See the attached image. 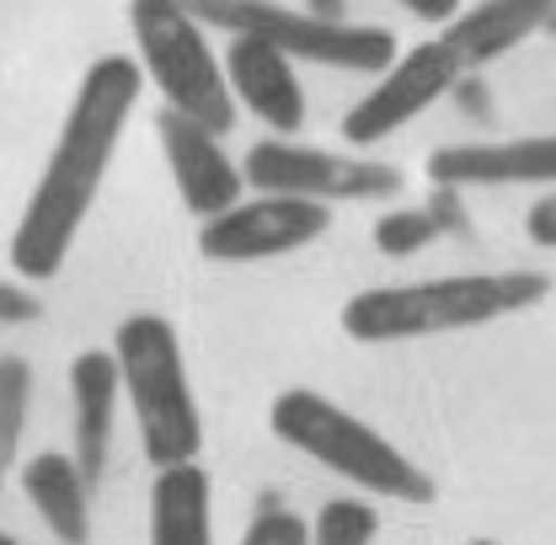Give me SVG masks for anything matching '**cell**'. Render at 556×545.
Listing matches in <instances>:
<instances>
[{
	"mask_svg": "<svg viewBox=\"0 0 556 545\" xmlns=\"http://www.w3.org/2000/svg\"><path fill=\"white\" fill-rule=\"evenodd\" d=\"M139 91H144V75L124 54H102L86 65L75 97H70L65 124H60V139H54V150L22 204V219L11 230V268L27 283H49L65 272L70 246L97 204L108 166L124 144V129L135 118Z\"/></svg>",
	"mask_w": 556,
	"mask_h": 545,
	"instance_id": "1",
	"label": "cell"
},
{
	"mask_svg": "<svg viewBox=\"0 0 556 545\" xmlns=\"http://www.w3.org/2000/svg\"><path fill=\"white\" fill-rule=\"evenodd\" d=\"M552 294V278L535 268L444 272L417 283H375L343 305V332L353 342H422L450 332H477L492 321L525 316Z\"/></svg>",
	"mask_w": 556,
	"mask_h": 545,
	"instance_id": "2",
	"label": "cell"
},
{
	"mask_svg": "<svg viewBox=\"0 0 556 545\" xmlns=\"http://www.w3.org/2000/svg\"><path fill=\"white\" fill-rule=\"evenodd\" d=\"M268 428L278 444H289L294 455L316 460L321 471L343 477L348 486L386 497V503H407V508H428L439 497L433 477L417 466L407 449H396L380 428H369L364 417H353L321 391H278L268 407Z\"/></svg>",
	"mask_w": 556,
	"mask_h": 545,
	"instance_id": "3",
	"label": "cell"
},
{
	"mask_svg": "<svg viewBox=\"0 0 556 545\" xmlns=\"http://www.w3.org/2000/svg\"><path fill=\"white\" fill-rule=\"evenodd\" d=\"M113 364H118V391L129 396L139 428V449L155 471L193 466L204 449V411L188 380L182 338L166 316L135 310L113 332Z\"/></svg>",
	"mask_w": 556,
	"mask_h": 545,
	"instance_id": "4",
	"label": "cell"
},
{
	"mask_svg": "<svg viewBox=\"0 0 556 545\" xmlns=\"http://www.w3.org/2000/svg\"><path fill=\"white\" fill-rule=\"evenodd\" d=\"M182 11L199 27H219L230 38H257L278 49L294 65H327L348 75H380L402 54L396 33L386 27H364L343 16H316L283 0H182Z\"/></svg>",
	"mask_w": 556,
	"mask_h": 545,
	"instance_id": "5",
	"label": "cell"
},
{
	"mask_svg": "<svg viewBox=\"0 0 556 545\" xmlns=\"http://www.w3.org/2000/svg\"><path fill=\"white\" fill-rule=\"evenodd\" d=\"M129 27L139 49L135 65L166 97V113H182L219 139L230 135L236 102H230L225 69H219V54L208 49V33L182 11V0H129Z\"/></svg>",
	"mask_w": 556,
	"mask_h": 545,
	"instance_id": "6",
	"label": "cell"
},
{
	"mask_svg": "<svg viewBox=\"0 0 556 545\" xmlns=\"http://www.w3.org/2000/svg\"><path fill=\"white\" fill-rule=\"evenodd\" d=\"M241 182L252 193L274 199H305V204H386L407 188V177L391 161L348 155V150H316L294 139H257L241 161Z\"/></svg>",
	"mask_w": 556,
	"mask_h": 545,
	"instance_id": "7",
	"label": "cell"
},
{
	"mask_svg": "<svg viewBox=\"0 0 556 545\" xmlns=\"http://www.w3.org/2000/svg\"><path fill=\"white\" fill-rule=\"evenodd\" d=\"M460 80H466V69L455 65V54L439 38H428L407 54H396L391 69H380V80L348 107L343 139L353 150H369V144L391 139L396 129H407L413 118H422L433 102H444Z\"/></svg>",
	"mask_w": 556,
	"mask_h": 545,
	"instance_id": "8",
	"label": "cell"
},
{
	"mask_svg": "<svg viewBox=\"0 0 556 545\" xmlns=\"http://www.w3.org/2000/svg\"><path fill=\"white\" fill-rule=\"evenodd\" d=\"M327 230H332V208L327 204L252 193L236 208H225V214L199 225V252L208 263H274V257H289V252H305Z\"/></svg>",
	"mask_w": 556,
	"mask_h": 545,
	"instance_id": "9",
	"label": "cell"
},
{
	"mask_svg": "<svg viewBox=\"0 0 556 545\" xmlns=\"http://www.w3.org/2000/svg\"><path fill=\"white\" fill-rule=\"evenodd\" d=\"M428 177L439 188H556V135L439 144Z\"/></svg>",
	"mask_w": 556,
	"mask_h": 545,
	"instance_id": "10",
	"label": "cell"
},
{
	"mask_svg": "<svg viewBox=\"0 0 556 545\" xmlns=\"http://www.w3.org/2000/svg\"><path fill=\"white\" fill-rule=\"evenodd\" d=\"M155 139H161V150H166L177 199H182V208H188L193 219H214V214L241 204V188H247V182H241V166L230 161V150L219 144V135H208L193 118L161 107Z\"/></svg>",
	"mask_w": 556,
	"mask_h": 545,
	"instance_id": "11",
	"label": "cell"
},
{
	"mask_svg": "<svg viewBox=\"0 0 556 545\" xmlns=\"http://www.w3.org/2000/svg\"><path fill=\"white\" fill-rule=\"evenodd\" d=\"M219 69H225L230 102L247 107L257 124H268L274 139H294L305 129V86L294 75V60H283L257 38H230Z\"/></svg>",
	"mask_w": 556,
	"mask_h": 545,
	"instance_id": "12",
	"label": "cell"
},
{
	"mask_svg": "<svg viewBox=\"0 0 556 545\" xmlns=\"http://www.w3.org/2000/svg\"><path fill=\"white\" fill-rule=\"evenodd\" d=\"M118 364L108 347H86L70 364V439H75V466L86 486H97L113 455V428H118Z\"/></svg>",
	"mask_w": 556,
	"mask_h": 545,
	"instance_id": "13",
	"label": "cell"
},
{
	"mask_svg": "<svg viewBox=\"0 0 556 545\" xmlns=\"http://www.w3.org/2000/svg\"><path fill=\"white\" fill-rule=\"evenodd\" d=\"M552 11L556 0H477V5H460L444 22L439 43L455 54V65L471 75V69L497 65L503 54H514L535 33H546Z\"/></svg>",
	"mask_w": 556,
	"mask_h": 545,
	"instance_id": "14",
	"label": "cell"
},
{
	"mask_svg": "<svg viewBox=\"0 0 556 545\" xmlns=\"http://www.w3.org/2000/svg\"><path fill=\"white\" fill-rule=\"evenodd\" d=\"M22 497L60 545H91V486L65 449H43L22 466Z\"/></svg>",
	"mask_w": 556,
	"mask_h": 545,
	"instance_id": "15",
	"label": "cell"
},
{
	"mask_svg": "<svg viewBox=\"0 0 556 545\" xmlns=\"http://www.w3.org/2000/svg\"><path fill=\"white\" fill-rule=\"evenodd\" d=\"M150 545H214V481L199 460L155 471V481H150Z\"/></svg>",
	"mask_w": 556,
	"mask_h": 545,
	"instance_id": "16",
	"label": "cell"
},
{
	"mask_svg": "<svg viewBox=\"0 0 556 545\" xmlns=\"http://www.w3.org/2000/svg\"><path fill=\"white\" fill-rule=\"evenodd\" d=\"M27 411H33V364L22 353H5L0 358V466L16 460Z\"/></svg>",
	"mask_w": 556,
	"mask_h": 545,
	"instance_id": "17",
	"label": "cell"
},
{
	"mask_svg": "<svg viewBox=\"0 0 556 545\" xmlns=\"http://www.w3.org/2000/svg\"><path fill=\"white\" fill-rule=\"evenodd\" d=\"M380 514L364 497H327L311 519V545H375Z\"/></svg>",
	"mask_w": 556,
	"mask_h": 545,
	"instance_id": "18",
	"label": "cell"
},
{
	"mask_svg": "<svg viewBox=\"0 0 556 545\" xmlns=\"http://www.w3.org/2000/svg\"><path fill=\"white\" fill-rule=\"evenodd\" d=\"M433 236H439V219H433L428 208H386V214L375 219V246H380L386 257H413Z\"/></svg>",
	"mask_w": 556,
	"mask_h": 545,
	"instance_id": "19",
	"label": "cell"
},
{
	"mask_svg": "<svg viewBox=\"0 0 556 545\" xmlns=\"http://www.w3.org/2000/svg\"><path fill=\"white\" fill-rule=\"evenodd\" d=\"M241 545H311V524L300 514H289V508H263L247 524Z\"/></svg>",
	"mask_w": 556,
	"mask_h": 545,
	"instance_id": "20",
	"label": "cell"
},
{
	"mask_svg": "<svg viewBox=\"0 0 556 545\" xmlns=\"http://www.w3.org/2000/svg\"><path fill=\"white\" fill-rule=\"evenodd\" d=\"M43 316V300L22 283H5L0 278V327H33Z\"/></svg>",
	"mask_w": 556,
	"mask_h": 545,
	"instance_id": "21",
	"label": "cell"
},
{
	"mask_svg": "<svg viewBox=\"0 0 556 545\" xmlns=\"http://www.w3.org/2000/svg\"><path fill=\"white\" fill-rule=\"evenodd\" d=\"M525 236L535 241V246H546V252H556V193H546L541 204L525 214Z\"/></svg>",
	"mask_w": 556,
	"mask_h": 545,
	"instance_id": "22",
	"label": "cell"
},
{
	"mask_svg": "<svg viewBox=\"0 0 556 545\" xmlns=\"http://www.w3.org/2000/svg\"><path fill=\"white\" fill-rule=\"evenodd\" d=\"M402 11H413L417 22H433V27H444L455 11H460V0H396Z\"/></svg>",
	"mask_w": 556,
	"mask_h": 545,
	"instance_id": "23",
	"label": "cell"
},
{
	"mask_svg": "<svg viewBox=\"0 0 556 545\" xmlns=\"http://www.w3.org/2000/svg\"><path fill=\"white\" fill-rule=\"evenodd\" d=\"M466 545H503V541H486V535H477V541H466Z\"/></svg>",
	"mask_w": 556,
	"mask_h": 545,
	"instance_id": "24",
	"label": "cell"
},
{
	"mask_svg": "<svg viewBox=\"0 0 556 545\" xmlns=\"http://www.w3.org/2000/svg\"><path fill=\"white\" fill-rule=\"evenodd\" d=\"M0 545H22V541H16V535H5V530H0Z\"/></svg>",
	"mask_w": 556,
	"mask_h": 545,
	"instance_id": "25",
	"label": "cell"
},
{
	"mask_svg": "<svg viewBox=\"0 0 556 545\" xmlns=\"http://www.w3.org/2000/svg\"><path fill=\"white\" fill-rule=\"evenodd\" d=\"M546 33H552V38H556V11H552V22H546Z\"/></svg>",
	"mask_w": 556,
	"mask_h": 545,
	"instance_id": "26",
	"label": "cell"
},
{
	"mask_svg": "<svg viewBox=\"0 0 556 545\" xmlns=\"http://www.w3.org/2000/svg\"><path fill=\"white\" fill-rule=\"evenodd\" d=\"M0 486H5V466H0Z\"/></svg>",
	"mask_w": 556,
	"mask_h": 545,
	"instance_id": "27",
	"label": "cell"
}]
</instances>
